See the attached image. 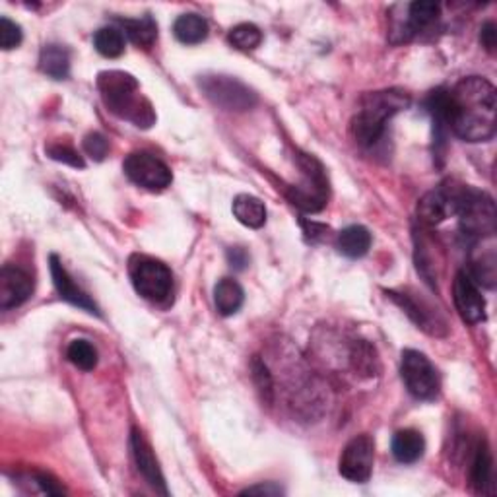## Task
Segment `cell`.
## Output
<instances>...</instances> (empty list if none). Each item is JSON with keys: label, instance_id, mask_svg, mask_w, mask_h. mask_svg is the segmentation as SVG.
Masks as SVG:
<instances>
[{"label": "cell", "instance_id": "cb8c5ba5", "mask_svg": "<svg viewBox=\"0 0 497 497\" xmlns=\"http://www.w3.org/2000/svg\"><path fill=\"white\" fill-rule=\"evenodd\" d=\"M174 34L181 43L198 45L208 37V22L198 14H182L175 19Z\"/></svg>", "mask_w": 497, "mask_h": 497}, {"label": "cell", "instance_id": "ac0fdd59", "mask_svg": "<svg viewBox=\"0 0 497 497\" xmlns=\"http://www.w3.org/2000/svg\"><path fill=\"white\" fill-rule=\"evenodd\" d=\"M392 456L402 464L418 462L425 451V439L418 430H400L391 443Z\"/></svg>", "mask_w": 497, "mask_h": 497}, {"label": "cell", "instance_id": "8992f818", "mask_svg": "<svg viewBox=\"0 0 497 497\" xmlns=\"http://www.w3.org/2000/svg\"><path fill=\"white\" fill-rule=\"evenodd\" d=\"M128 274L138 296L148 301H166L174 288V274L158 259L133 255L128 260Z\"/></svg>", "mask_w": 497, "mask_h": 497}, {"label": "cell", "instance_id": "277c9868", "mask_svg": "<svg viewBox=\"0 0 497 497\" xmlns=\"http://www.w3.org/2000/svg\"><path fill=\"white\" fill-rule=\"evenodd\" d=\"M456 216L469 237L484 239L495 233V205L490 195L470 187L456 189Z\"/></svg>", "mask_w": 497, "mask_h": 497}, {"label": "cell", "instance_id": "603a6c76", "mask_svg": "<svg viewBox=\"0 0 497 497\" xmlns=\"http://www.w3.org/2000/svg\"><path fill=\"white\" fill-rule=\"evenodd\" d=\"M243 299H245V293H243V288L236 280L221 278L214 286V303L220 315H236L243 306Z\"/></svg>", "mask_w": 497, "mask_h": 497}, {"label": "cell", "instance_id": "9c48e42d", "mask_svg": "<svg viewBox=\"0 0 497 497\" xmlns=\"http://www.w3.org/2000/svg\"><path fill=\"white\" fill-rule=\"evenodd\" d=\"M123 169L135 185L151 192L166 190L171 185V181H174L171 169L159 158L148 154V151H135V154H130L125 159Z\"/></svg>", "mask_w": 497, "mask_h": 497}, {"label": "cell", "instance_id": "7c38bea8", "mask_svg": "<svg viewBox=\"0 0 497 497\" xmlns=\"http://www.w3.org/2000/svg\"><path fill=\"white\" fill-rule=\"evenodd\" d=\"M34 293V280L29 274L14 265H6L0 270V307L4 311L19 307Z\"/></svg>", "mask_w": 497, "mask_h": 497}, {"label": "cell", "instance_id": "1f68e13d", "mask_svg": "<svg viewBox=\"0 0 497 497\" xmlns=\"http://www.w3.org/2000/svg\"><path fill=\"white\" fill-rule=\"evenodd\" d=\"M252 375H255V381H257V387L262 394V399H265L268 404L272 402V394H274V383H272V375L268 373L267 365L262 361H255L252 363Z\"/></svg>", "mask_w": 497, "mask_h": 497}, {"label": "cell", "instance_id": "30bf717a", "mask_svg": "<svg viewBox=\"0 0 497 497\" xmlns=\"http://www.w3.org/2000/svg\"><path fill=\"white\" fill-rule=\"evenodd\" d=\"M375 461V443L369 435H358L344 447L338 462V472L344 478L363 484L371 478Z\"/></svg>", "mask_w": 497, "mask_h": 497}, {"label": "cell", "instance_id": "ba28073f", "mask_svg": "<svg viewBox=\"0 0 497 497\" xmlns=\"http://www.w3.org/2000/svg\"><path fill=\"white\" fill-rule=\"evenodd\" d=\"M400 375L412 397L431 400L439 392V375L435 365L418 350H404L400 361Z\"/></svg>", "mask_w": 497, "mask_h": 497}, {"label": "cell", "instance_id": "3957f363", "mask_svg": "<svg viewBox=\"0 0 497 497\" xmlns=\"http://www.w3.org/2000/svg\"><path fill=\"white\" fill-rule=\"evenodd\" d=\"M410 105V96L400 89L373 91L361 99L358 115L352 120V133L360 146H375L387 130L389 120Z\"/></svg>", "mask_w": 497, "mask_h": 497}, {"label": "cell", "instance_id": "44dd1931", "mask_svg": "<svg viewBox=\"0 0 497 497\" xmlns=\"http://www.w3.org/2000/svg\"><path fill=\"white\" fill-rule=\"evenodd\" d=\"M371 247V233L363 226H348L344 228L337 237V249L344 257L360 259Z\"/></svg>", "mask_w": 497, "mask_h": 497}, {"label": "cell", "instance_id": "9a60e30c", "mask_svg": "<svg viewBox=\"0 0 497 497\" xmlns=\"http://www.w3.org/2000/svg\"><path fill=\"white\" fill-rule=\"evenodd\" d=\"M49 262H50V276H53V283H55L60 299L73 303V306L91 313V315H99L96 303L91 301L88 293L80 288L73 278H70L68 270L63 267V262L58 260V257L53 255L49 259Z\"/></svg>", "mask_w": 497, "mask_h": 497}, {"label": "cell", "instance_id": "ffe728a7", "mask_svg": "<svg viewBox=\"0 0 497 497\" xmlns=\"http://www.w3.org/2000/svg\"><path fill=\"white\" fill-rule=\"evenodd\" d=\"M233 216L237 218L239 224L251 229H259L267 221V206L265 202L251 195H239L233 200Z\"/></svg>", "mask_w": 497, "mask_h": 497}, {"label": "cell", "instance_id": "4fadbf2b", "mask_svg": "<svg viewBox=\"0 0 497 497\" xmlns=\"http://www.w3.org/2000/svg\"><path fill=\"white\" fill-rule=\"evenodd\" d=\"M389 298L399 303V306L404 309V313L418 324V329L435 334V337H443L447 332V324L438 315V311L433 307H430L425 301H418L414 296H408V293H399V291H387Z\"/></svg>", "mask_w": 497, "mask_h": 497}, {"label": "cell", "instance_id": "5b68a950", "mask_svg": "<svg viewBox=\"0 0 497 497\" xmlns=\"http://www.w3.org/2000/svg\"><path fill=\"white\" fill-rule=\"evenodd\" d=\"M298 166L301 167L303 181L296 187H290L286 195L293 206L315 214L327 206L329 200V181L324 175V167L311 154H298Z\"/></svg>", "mask_w": 497, "mask_h": 497}, {"label": "cell", "instance_id": "e575fe53", "mask_svg": "<svg viewBox=\"0 0 497 497\" xmlns=\"http://www.w3.org/2000/svg\"><path fill=\"white\" fill-rule=\"evenodd\" d=\"M228 259H229V265H231L233 268H237V270L245 268V267H247V262H249V257H247L245 249H241V247L229 249V251H228Z\"/></svg>", "mask_w": 497, "mask_h": 497}, {"label": "cell", "instance_id": "836d02e7", "mask_svg": "<svg viewBox=\"0 0 497 497\" xmlns=\"http://www.w3.org/2000/svg\"><path fill=\"white\" fill-rule=\"evenodd\" d=\"M241 493H245V495H252V493H260V495H282L283 490L280 488V485H276L274 482H268V484H259V485H251V488L247 490H243Z\"/></svg>", "mask_w": 497, "mask_h": 497}, {"label": "cell", "instance_id": "8fae6325", "mask_svg": "<svg viewBox=\"0 0 497 497\" xmlns=\"http://www.w3.org/2000/svg\"><path fill=\"white\" fill-rule=\"evenodd\" d=\"M453 299L454 307L464 322L478 324L485 319V299L482 296L480 286L470 276L469 270L456 272L453 282Z\"/></svg>", "mask_w": 497, "mask_h": 497}, {"label": "cell", "instance_id": "2e32d148", "mask_svg": "<svg viewBox=\"0 0 497 497\" xmlns=\"http://www.w3.org/2000/svg\"><path fill=\"white\" fill-rule=\"evenodd\" d=\"M130 447H133V454H135V461H136V466H138V472L144 476L146 482L156 492L167 495L164 474H161V470H159V464L156 461V456H154V453H151L148 441L144 439V435H142L136 428L133 430V435H130Z\"/></svg>", "mask_w": 497, "mask_h": 497}, {"label": "cell", "instance_id": "484cf974", "mask_svg": "<svg viewBox=\"0 0 497 497\" xmlns=\"http://www.w3.org/2000/svg\"><path fill=\"white\" fill-rule=\"evenodd\" d=\"M125 45H127V42H125L123 29L113 27V26L101 27L94 35V47L97 53L105 58H117L123 55Z\"/></svg>", "mask_w": 497, "mask_h": 497}, {"label": "cell", "instance_id": "52a82bcc", "mask_svg": "<svg viewBox=\"0 0 497 497\" xmlns=\"http://www.w3.org/2000/svg\"><path fill=\"white\" fill-rule=\"evenodd\" d=\"M198 86L212 104L226 111H236L243 113L257 105V94L249 86L239 82L237 78L221 76V74H208L200 76Z\"/></svg>", "mask_w": 497, "mask_h": 497}, {"label": "cell", "instance_id": "7402d4cb", "mask_svg": "<svg viewBox=\"0 0 497 497\" xmlns=\"http://www.w3.org/2000/svg\"><path fill=\"white\" fill-rule=\"evenodd\" d=\"M39 68L55 80H65L70 74V53L63 45H45L39 53Z\"/></svg>", "mask_w": 497, "mask_h": 497}, {"label": "cell", "instance_id": "6da1fadb", "mask_svg": "<svg viewBox=\"0 0 497 497\" xmlns=\"http://www.w3.org/2000/svg\"><path fill=\"white\" fill-rule=\"evenodd\" d=\"M428 109L438 133L447 128L466 142H485L495 135V88L485 78L469 76L453 89L433 91Z\"/></svg>", "mask_w": 497, "mask_h": 497}, {"label": "cell", "instance_id": "5bb4252c", "mask_svg": "<svg viewBox=\"0 0 497 497\" xmlns=\"http://www.w3.org/2000/svg\"><path fill=\"white\" fill-rule=\"evenodd\" d=\"M456 212V189H438L418 202V218L425 226H439Z\"/></svg>", "mask_w": 497, "mask_h": 497}, {"label": "cell", "instance_id": "e0dca14e", "mask_svg": "<svg viewBox=\"0 0 497 497\" xmlns=\"http://www.w3.org/2000/svg\"><path fill=\"white\" fill-rule=\"evenodd\" d=\"M441 6L438 3H412L408 6V16L404 19L400 27L402 37L400 42H408V39L423 34L425 29H430L439 19Z\"/></svg>", "mask_w": 497, "mask_h": 497}, {"label": "cell", "instance_id": "7a4b0ae2", "mask_svg": "<svg viewBox=\"0 0 497 497\" xmlns=\"http://www.w3.org/2000/svg\"><path fill=\"white\" fill-rule=\"evenodd\" d=\"M97 88L111 113L130 120L135 127L150 128L156 115L150 101L140 94L136 78L120 70H107L97 76Z\"/></svg>", "mask_w": 497, "mask_h": 497}, {"label": "cell", "instance_id": "d6a6232c", "mask_svg": "<svg viewBox=\"0 0 497 497\" xmlns=\"http://www.w3.org/2000/svg\"><path fill=\"white\" fill-rule=\"evenodd\" d=\"M480 42L482 45L493 53L495 50V43H497V32H495V24L493 22H485L480 29Z\"/></svg>", "mask_w": 497, "mask_h": 497}, {"label": "cell", "instance_id": "4dcf8cb0", "mask_svg": "<svg viewBox=\"0 0 497 497\" xmlns=\"http://www.w3.org/2000/svg\"><path fill=\"white\" fill-rule=\"evenodd\" d=\"M84 151L86 154L94 159V161H104L107 151H109V142L104 135L99 133H91L84 138Z\"/></svg>", "mask_w": 497, "mask_h": 497}, {"label": "cell", "instance_id": "f546056e", "mask_svg": "<svg viewBox=\"0 0 497 497\" xmlns=\"http://www.w3.org/2000/svg\"><path fill=\"white\" fill-rule=\"evenodd\" d=\"M47 154H49L50 159L60 161V164L73 166V167H78V169H84V167H86L82 156H80L74 148H70V146H66V144H53V146H49V148H47Z\"/></svg>", "mask_w": 497, "mask_h": 497}, {"label": "cell", "instance_id": "83f0119b", "mask_svg": "<svg viewBox=\"0 0 497 497\" xmlns=\"http://www.w3.org/2000/svg\"><path fill=\"white\" fill-rule=\"evenodd\" d=\"M228 39L229 43L239 50H252L260 45L262 34L255 24H239L236 27H231Z\"/></svg>", "mask_w": 497, "mask_h": 497}, {"label": "cell", "instance_id": "4316f807", "mask_svg": "<svg viewBox=\"0 0 497 497\" xmlns=\"http://www.w3.org/2000/svg\"><path fill=\"white\" fill-rule=\"evenodd\" d=\"M66 358L70 363H74L78 369L91 371L97 365V350L91 346L88 340H73L66 350Z\"/></svg>", "mask_w": 497, "mask_h": 497}, {"label": "cell", "instance_id": "d4e9b609", "mask_svg": "<svg viewBox=\"0 0 497 497\" xmlns=\"http://www.w3.org/2000/svg\"><path fill=\"white\" fill-rule=\"evenodd\" d=\"M119 26L123 27V34L130 37V42L140 47H150L158 37V26L150 16L138 19H117Z\"/></svg>", "mask_w": 497, "mask_h": 497}, {"label": "cell", "instance_id": "d6986e66", "mask_svg": "<svg viewBox=\"0 0 497 497\" xmlns=\"http://www.w3.org/2000/svg\"><path fill=\"white\" fill-rule=\"evenodd\" d=\"M493 459L488 443L482 441L476 447L472 466H470V484L478 493H490L493 488Z\"/></svg>", "mask_w": 497, "mask_h": 497}, {"label": "cell", "instance_id": "f1b7e54d", "mask_svg": "<svg viewBox=\"0 0 497 497\" xmlns=\"http://www.w3.org/2000/svg\"><path fill=\"white\" fill-rule=\"evenodd\" d=\"M24 34L22 27H19L12 19H8L6 16L0 18V45H3L4 50L16 49L19 43H22Z\"/></svg>", "mask_w": 497, "mask_h": 497}]
</instances>
